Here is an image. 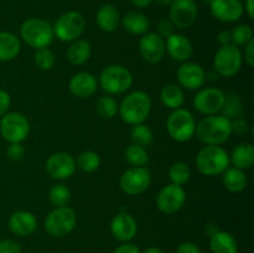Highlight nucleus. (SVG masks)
I'll return each mask as SVG.
<instances>
[{
  "mask_svg": "<svg viewBox=\"0 0 254 253\" xmlns=\"http://www.w3.org/2000/svg\"><path fill=\"white\" fill-rule=\"evenodd\" d=\"M160 101L161 103L169 109H175L181 108L185 102V94H184L183 88L178 84L169 83L161 88L160 92Z\"/></svg>",
  "mask_w": 254,
  "mask_h": 253,
  "instance_id": "nucleus-29",
  "label": "nucleus"
},
{
  "mask_svg": "<svg viewBox=\"0 0 254 253\" xmlns=\"http://www.w3.org/2000/svg\"><path fill=\"white\" fill-rule=\"evenodd\" d=\"M243 7H245V10L247 11L248 16H250L251 19H254V0H246Z\"/></svg>",
  "mask_w": 254,
  "mask_h": 253,
  "instance_id": "nucleus-49",
  "label": "nucleus"
},
{
  "mask_svg": "<svg viewBox=\"0 0 254 253\" xmlns=\"http://www.w3.org/2000/svg\"><path fill=\"white\" fill-rule=\"evenodd\" d=\"M30 133V123L24 114L10 112L0 118V134L7 143H21Z\"/></svg>",
  "mask_w": 254,
  "mask_h": 253,
  "instance_id": "nucleus-10",
  "label": "nucleus"
},
{
  "mask_svg": "<svg viewBox=\"0 0 254 253\" xmlns=\"http://www.w3.org/2000/svg\"><path fill=\"white\" fill-rule=\"evenodd\" d=\"M0 253H21L19 243L12 240L0 241Z\"/></svg>",
  "mask_w": 254,
  "mask_h": 253,
  "instance_id": "nucleus-43",
  "label": "nucleus"
},
{
  "mask_svg": "<svg viewBox=\"0 0 254 253\" xmlns=\"http://www.w3.org/2000/svg\"><path fill=\"white\" fill-rule=\"evenodd\" d=\"M197 15V5L193 0H173L170 4V21L178 29L192 26Z\"/></svg>",
  "mask_w": 254,
  "mask_h": 253,
  "instance_id": "nucleus-15",
  "label": "nucleus"
},
{
  "mask_svg": "<svg viewBox=\"0 0 254 253\" xmlns=\"http://www.w3.org/2000/svg\"><path fill=\"white\" fill-rule=\"evenodd\" d=\"M231 37H232V44L235 46H245L253 39V30L250 25L240 24L233 27L231 31Z\"/></svg>",
  "mask_w": 254,
  "mask_h": 253,
  "instance_id": "nucleus-38",
  "label": "nucleus"
},
{
  "mask_svg": "<svg viewBox=\"0 0 254 253\" xmlns=\"http://www.w3.org/2000/svg\"><path fill=\"white\" fill-rule=\"evenodd\" d=\"M131 4L135 5L136 7H140V9H143V7H146L149 6V5L153 2V0H130Z\"/></svg>",
  "mask_w": 254,
  "mask_h": 253,
  "instance_id": "nucleus-50",
  "label": "nucleus"
},
{
  "mask_svg": "<svg viewBox=\"0 0 254 253\" xmlns=\"http://www.w3.org/2000/svg\"><path fill=\"white\" fill-rule=\"evenodd\" d=\"M178 82L181 88L196 91L202 88L206 81L205 69L196 62H184L176 72Z\"/></svg>",
  "mask_w": 254,
  "mask_h": 253,
  "instance_id": "nucleus-16",
  "label": "nucleus"
},
{
  "mask_svg": "<svg viewBox=\"0 0 254 253\" xmlns=\"http://www.w3.org/2000/svg\"><path fill=\"white\" fill-rule=\"evenodd\" d=\"M9 228L14 235L25 237L34 233L37 228V220L29 211H16L9 218Z\"/></svg>",
  "mask_w": 254,
  "mask_h": 253,
  "instance_id": "nucleus-22",
  "label": "nucleus"
},
{
  "mask_svg": "<svg viewBox=\"0 0 254 253\" xmlns=\"http://www.w3.org/2000/svg\"><path fill=\"white\" fill-rule=\"evenodd\" d=\"M21 50L20 39L12 32L0 31V62L12 61Z\"/></svg>",
  "mask_w": 254,
  "mask_h": 253,
  "instance_id": "nucleus-24",
  "label": "nucleus"
},
{
  "mask_svg": "<svg viewBox=\"0 0 254 253\" xmlns=\"http://www.w3.org/2000/svg\"><path fill=\"white\" fill-rule=\"evenodd\" d=\"M71 190L64 184H56L49 191V200L55 207H64L71 200Z\"/></svg>",
  "mask_w": 254,
  "mask_h": 253,
  "instance_id": "nucleus-33",
  "label": "nucleus"
},
{
  "mask_svg": "<svg viewBox=\"0 0 254 253\" xmlns=\"http://www.w3.org/2000/svg\"><path fill=\"white\" fill-rule=\"evenodd\" d=\"M226 94L216 87L200 88L193 97V107L196 111L205 116H213L222 111Z\"/></svg>",
  "mask_w": 254,
  "mask_h": 253,
  "instance_id": "nucleus-12",
  "label": "nucleus"
},
{
  "mask_svg": "<svg viewBox=\"0 0 254 253\" xmlns=\"http://www.w3.org/2000/svg\"><path fill=\"white\" fill-rule=\"evenodd\" d=\"M122 25L128 32L133 35H141L149 31L150 29V21L148 16L139 11H129L122 19Z\"/></svg>",
  "mask_w": 254,
  "mask_h": 253,
  "instance_id": "nucleus-27",
  "label": "nucleus"
},
{
  "mask_svg": "<svg viewBox=\"0 0 254 253\" xmlns=\"http://www.w3.org/2000/svg\"><path fill=\"white\" fill-rule=\"evenodd\" d=\"M20 36L29 46L34 49H45L55 39L54 27L49 21L39 17H30L20 26Z\"/></svg>",
  "mask_w": 254,
  "mask_h": 253,
  "instance_id": "nucleus-4",
  "label": "nucleus"
},
{
  "mask_svg": "<svg viewBox=\"0 0 254 253\" xmlns=\"http://www.w3.org/2000/svg\"><path fill=\"white\" fill-rule=\"evenodd\" d=\"M130 138L134 144H138L145 148L146 145H150L154 140V133L151 128L146 124H136L133 126V129L130 131Z\"/></svg>",
  "mask_w": 254,
  "mask_h": 253,
  "instance_id": "nucleus-35",
  "label": "nucleus"
},
{
  "mask_svg": "<svg viewBox=\"0 0 254 253\" xmlns=\"http://www.w3.org/2000/svg\"><path fill=\"white\" fill-rule=\"evenodd\" d=\"M69 91L77 98H89L98 88V81L91 72L82 71L73 74L69 79Z\"/></svg>",
  "mask_w": 254,
  "mask_h": 253,
  "instance_id": "nucleus-20",
  "label": "nucleus"
},
{
  "mask_svg": "<svg viewBox=\"0 0 254 253\" xmlns=\"http://www.w3.org/2000/svg\"><path fill=\"white\" fill-rule=\"evenodd\" d=\"M119 104L117 103L116 98H113V96H109V94H106V96L99 97V99L97 101L96 111L98 113L99 117L106 119H111L118 113Z\"/></svg>",
  "mask_w": 254,
  "mask_h": 253,
  "instance_id": "nucleus-34",
  "label": "nucleus"
},
{
  "mask_svg": "<svg viewBox=\"0 0 254 253\" xmlns=\"http://www.w3.org/2000/svg\"><path fill=\"white\" fill-rule=\"evenodd\" d=\"M114 253H141L140 250H139L138 246L133 245V243H127L124 242L123 245L119 246Z\"/></svg>",
  "mask_w": 254,
  "mask_h": 253,
  "instance_id": "nucleus-47",
  "label": "nucleus"
},
{
  "mask_svg": "<svg viewBox=\"0 0 254 253\" xmlns=\"http://www.w3.org/2000/svg\"><path fill=\"white\" fill-rule=\"evenodd\" d=\"M76 166L84 173H93L101 166V156L92 150H86L77 156Z\"/></svg>",
  "mask_w": 254,
  "mask_h": 253,
  "instance_id": "nucleus-32",
  "label": "nucleus"
},
{
  "mask_svg": "<svg viewBox=\"0 0 254 253\" xmlns=\"http://www.w3.org/2000/svg\"><path fill=\"white\" fill-rule=\"evenodd\" d=\"M195 134L206 145H222L232 134L231 119L222 114L205 117L196 124Z\"/></svg>",
  "mask_w": 254,
  "mask_h": 253,
  "instance_id": "nucleus-1",
  "label": "nucleus"
},
{
  "mask_svg": "<svg viewBox=\"0 0 254 253\" xmlns=\"http://www.w3.org/2000/svg\"><path fill=\"white\" fill-rule=\"evenodd\" d=\"M76 223L77 216L74 210L68 206L56 207L47 215L45 220V230L50 236L64 237L73 231Z\"/></svg>",
  "mask_w": 254,
  "mask_h": 253,
  "instance_id": "nucleus-8",
  "label": "nucleus"
},
{
  "mask_svg": "<svg viewBox=\"0 0 254 253\" xmlns=\"http://www.w3.org/2000/svg\"><path fill=\"white\" fill-rule=\"evenodd\" d=\"M217 40H218V42L221 44V46H226V45L232 44L231 31H228V30H222V31L217 35Z\"/></svg>",
  "mask_w": 254,
  "mask_h": 253,
  "instance_id": "nucleus-48",
  "label": "nucleus"
},
{
  "mask_svg": "<svg viewBox=\"0 0 254 253\" xmlns=\"http://www.w3.org/2000/svg\"><path fill=\"white\" fill-rule=\"evenodd\" d=\"M210 248L212 253H237L238 245L236 238L231 233L218 231L210 237Z\"/></svg>",
  "mask_w": 254,
  "mask_h": 253,
  "instance_id": "nucleus-28",
  "label": "nucleus"
},
{
  "mask_svg": "<svg viewBox=\"0 0 254 253\" xmlns=\"http://www.w3.org/2000/svg\"><path fill=\"white\" fill-rule=\"evenodd\" d=\"M190 168L188 164L183 163V161H179V163L171 165L170 170H169V178H170L171 184H175V185H185L190 180Z\"/></svg>",
  "mask_w": 254,
  "mask_h": 253,
  "instance_id": "nucleus-36",
  "label": "nucleus"
},
{
  "mask_svg": "<svg viewBox=\"0 0 254 253\" xmlns=\"http://www.w3.org/2000/svg\"><path fill=\"white\" fill-rule=\"evenodd\" d=\"M11 104V98H10L9 93L4 89H0V118L7 113Z\"/></svg>",
  "mask_w": 254,
  "mask_h": 253,
  "instance_id": "nucleus-44",
  "label": "nucleus"
},
{
  "mask_svg": "<svg viewBox=\"0 0 254 253\" xmlns=\"http://www.w3.org/2000/svg\"><path fill=\"white\" fill-rule=\"evenodd\" d=\"M223 114L228 119L240 118L242 116V102L237 94H228L225 98V104L222 107Z\"/></svg>",
  "mask_w": 254,
  "mask_h": 253,
  "instance_id": "nucleus-37",
  "label": "nucleus"
},
{
  "mask_svg": "<svg viewBox=\"0 0 254 253\" xmlns=\"http://www.w3.org/2000/svg\"><path fill=\"white\" fill-rule=\"evenodd\" d=\"M243 63V56L240 47L233 44L221 46L213 57V66L220 76L233 77L240 72Z\"/></svg>",
  "mask_w": 254,
  "mask_h": 253,
  "instance_id": "nucleus-9",
  "label": "nucleus"
},
{
  "mask_svg": "<svg viewBox=\"0 0 254 253\" xmlns=\"http://www.w3.org/2000/svg\"><path fill=\"white\" fill-rule=\"evenodd\" d=\"M151 184V174L145 166H133L124 171L119 180L122 191L127 195H140L149 189Z\"/></svg>",
  "mask_w": 254,
  "mask_h": 253,
  "instance_id": "nucleus-11",
  "label": "nucleus"
},
{
  "mask_svg": "<svg viewBox=\"0 0 254 253\" xmlns=\"http://www.w3.org/2000/svg\"><path fill=\"white\" fill-rule=\"evenodd\" d=\"M165 51L173 60L179 62H186L192 56V44L186 36L181 34H175L165 40Z\"/></svg>",
  "mask_w": 254,
  "mask_h": 253,
  "instance_id": "nucleus-21",
  "label": "nucleus"
},
{
  "mask_svg": "<svg viewBox=\"0 0 254 253\" xmlns=\"http://www.w3.org/2000/svg\"><path fill=\"white\" fill-rule=\"evenodd\" d=\"M6 155L14 161L21 160L25 155V148L21 143H9L6 148Z\"/></svg>",
  "mask_w": 254,
  "mask_h": 253,
  "instance_id": "nucleus-40",
  "label": "nucleus"
},
{
  "mask_svg": "<svg viewBox=\"0 0 254 253\" xmlns=\"http://www.w3.org/2000/svg\"><path fill=\"white\" fill-rule=\"evenodd\" d=\"M76 160L71 154L66 151H59L49 156L46 160V173L56 180H67L76 171Z\"/></svg>",
  "mask_w": 254,
  "mask_h": 253,
  "instance_id": "nucleus-14",
  "label": "nucleus"
},
{
  "mask_svg": "<svg viewBox=\"0 0 254 253\" xmlns=\"http://www.w3.org/2000/svg\"><path fill=\"white\" fill-rule=\"evenodd\" d=\"M222 183L225 188L231 192H241L247 186V175L245 170H241L238 168H228L222 174Z\"/></svg>",
  "mask_w": 254,
  "mask_h": 253,
  "instance_id": "nucleus-30",
  "label": "nucleus"
},
{
  "mask_svg": "<svg viewBox=\"0 0 254 253\" xmlns=\"http://www.w3.org/2000/svg\"><path fill=\"white\" fill-rule=\"evenodd\" d=\"M35 64L39 67L42 71H49L52 67L55 66V62H56V56H55L54 51L50 50L49 47H45V49H39L36 50L34 56Z\"/></svg>",
  "mask_w": 254,
  "mask_h": 253,
  "instance_id": "nucleus-39",
  "label": "nucleus"
},
{
  "mask_svg": "<svg viewBox=\"0 0 254 253\" xmlns=\"http://www.w3.org/2000/svg\"><path fill=\"white\" fill-rule=\"evenodd\" d=\"M139 52L144 61L148 63H159L166 52L165 40L156 32H146L139 41Z\"/></svg>",
  "mask_w": 254,
  "mask_h": 253,
  "instance_id": "nucleus-17",
  "label": "nucleus"
},
{
  "mask_svg": "<svg viewBox=\"0 0 254 253\" xmlns=\"http://www.w3.org/2000/svg\"><path fill=\"white\" fill-rule=\"evenodd\" d=\"M217 232H218V230L215 225H208L207 227H206V233H207L210 237H212V236Z\"/></svg>",
  "mask_w": 254,
  "mask_h": 253,
  "instance_id": "nucleus-51",
  "label": "nucleus"
},
{
  "mask_svg": "<svg viewBox=\"0 0 254 253\" xmlns=\"http://www.w3.org/2000/svg\"><path fill=\"white\" fill-rule=\"evenodd\" d=\"M186 202V192L183 186L169 184L159 191L156 196V207L160 212L171 215L183 208Z\"/></svg>",
  "mask_w": 254,
  "mask_h": 253,
  "instance_id": "nucleus-13",
  "label": "nucleus"
},
{
  "mask_svg": "<svg viewBox=\"0 0 254 253\" xmlns=\"http://www.w3.org/2000/svg\"><path fill=\"white\" fill-rule=\"evenodd\" d=\"M176 253H202L200 248L192 242H184L176 250Z\"/></svg>",
  "mask_w": 254,
  "mask_h": 253,
  "instance_id": "nucleus-46",
  "label": "nucleus"
},
{
  "mask_svg": "<svg viewBox=\"0 0 254 253\" xmlns=\"http://www.w3.org/2000/svg\"><path fill=\"white\" fill-rule=\"evenodd\" d=\"M124 158L133 166H145L149 163V154L145 148L131 143L124 151Z\"/></svg>",
  "mask_w": 254,
  "mask_h": 253,
  "instance_id": "nucleus-31",
  "label": "nucleus"
},
{
  "mask_svg": "<svg viewBox=\"0 0 254 253\" xmlns=\"http://www.w3.org/2000/svg\"><path fill=\"white\" fill-rule=\"evenodd\" d=\"M174 29H175V26H174V24L170 21V20L163 19V20H160V21H159L158 32H156V34H158L159 36H161L164 40H165V39H168L170 35H173L174 32H175V31H174Z\"/></svg>",
  "mask_w": 254,
  "mask_h": 253,
  "instance_id": "nucleus-41",
  "label": "nucleus"
},
{
  "mask_svg": "<svg viewBox=\"0 0 254 253\" xmlns=\"http://www.w3.org/2000/svg\"><path fill=\"white\" fill-rule=\"evenodd\" d=\"M151 111V99L143 91H134L126 96L119 104V114L129 126L141 124L148 119Z\"/></svg>",
  "mask_w": 254,
  "mask_h": 253,
  "instance_id": "nucleus-2",
  "label": "nucleus"
},
{
  "mask_svg": "<svg viewBox=\"0 0 254 253\" xmlns=\"http://www.w3.org/2000/svg\"><path fill=\"white\" fill-rule=\"evenodd\" d=\"M166 130L171 139L179 143H185L192 139L196 130V121L190 111L184 108L175 109L166 121Z\"/></svg>",
  "mask_w": 254,
  "mask_h": 253,
  "instance_id": "nucleus-6",
  "label": "nucleus"
},
{
  "mask_svg": "<svg viewBox=\"0 0 254 253\" xmlns=\"http://www.w3.org/2000/svg\"><path fill=\"white\" fill-rule=\"evenodd\" d=\"M210 10L212 16L222 22L238 21L245 12L241 0H211Z\"/></svg>",
  "mask_w": 254,
  "mask_h": 253,
  "instance_id": "nucleus-18",
  "label": "nucleus"
},
{
  "mask_svg": "<svg viewBox=\"0 0 254 253\" xmlns=\"http://www.w3.org/2000/svg\"><path fill=\"white\" fill-rule=\"evenodd\" d=\"M133 84L130 71L122 64H109L99 74V86L109 96L126 93Z\"/></svg>",
  "mask_w": 254,
  "mask_h": 253,
  "instance_id": "nucleus-5",
  "label": "nucleus"
},
{
  "mask_svg": "<svg viewBox=\"0 0 254 253\" xmlns=\"http://www.w3.org/2000/svg\"><path fill=\"white\" fill-rule=\"evenodd\" d=\"M195 163L202 175H221L230 168V154L220 145H206L198 151Z\"/></svg>",
  "mask_w": 254,
  "mask_h": 253,
  "instance_id": "nucleus-3",
  "label": "nucleus"
},
{
  "mask_svg": "<svg viewBox=\"0 0 254 253\" xmlns=\"http://www.w3.org/2000/svg\"><path fill=\"white\" fill-rule=\"evenodd\" d=\"M155 2L158 5H160V6H168V5H170L173 2V0H155Z\"/></svg>",
  "mask_w": 254,
  "mask_h": 253,
  "instance_id": "nucleus-53",
  "label": "nucleus"
},
{
  "mask_svg": "<svg viewBox=\"0 0 254 253\" xmlns=\"http://www.w3.org/2000/svg\"><path fill=\"white\" fill-rule=\"evenodd\" d=\"M96 20L102 31L113 32L118 29L119 22H121V15L114 5L104 4L97 11Z\"/></svg>",
  "mask_w": 254,
  "mask_h": 253,
  "instance_id": "nucleus-23",
  "label": "nucleus"
},
{
  "mask_svg": "<svg viewBox=\"0 0 254 253\" xmlns=\"http://www.w3.org/2000/svg\"><path fill=\"white\" fill-rule=\"evenodd\" d=\"M242 56L248 66H254V39L251 40L247 45H245V54H242Z\"/></svg>",
  "mask_w": 254,
  "mask_h": 253,
  "instance_id": "nucleus-45",
  "label": "nucleus"
},
{
  "mask_svg": "<svg viewBox=\"0 0 254 253\" xmlns=\"http://www.w3.org/2000/svg\"><path fill=\"white\" fill-rule=\"evenodd\" d=\"M92 55V46L88 41L83 39H77L71 42L67 49V60L74 66H81L86 63Z\"/></svg>",
  "mask_w": 254,
  "mask_h": 253,
  "instance_id": "nucleus-25",
  "label": "nucleus"
},
{
  "mask_svg": "<svg viewBox=\"0 0 254 253\" xmlns=\"http://www.w3.org/2000/svg\"><path fill=\"white\" fill-rule=\"evenodd\" d=\"M143 253H164V251L160 250L159 247H149Z\"/></svg>",
  "mask_w": 254,
  "mask_h": 253,
  "instance_id": "nucleus-52",
  "label": "nucleus"
},
{
  "mask_svg": "<svg viewBox=\"0 0 254 253\" xmlns=\"http://www.w3.org/2000/svg\"><path fill=\"white\" fill-rule=\"evenodd\" d=\"M55 37L64 42H72L84 31L86 20L78 11H67L57 17L54 26Z\"/></svg>",
  "mask_w": 254,
  "mask_h": 253,
  "instance_id": "nucleus-7",
  "label": "nucleus"
},
{
  "mask_svg": "<svg viewBox=\"0 0 254 253\" xmlns=\"http://www.w3.org/2000/svg\"><path fill=\"white\" fill-rule=\"evenodd\" d=\"M230 161L235 168L247 170L254 164V146L251 143H241L233 149Z\"/></svg>",
  "mask_w": 254,
  "mask_h": 253,
  "instance_id": "nucleus-26",
  "label": "nucleus"
},
{
  "mask_svg": "<svg viewBox=\"0 0 254 253\" xmlns=\"http://www.w3.org/2000/svg\"><path fill=\"white\" fill-rule=\"evenodd\" d=\"M138 231L136 221L127 211L117 213L111 222V232L116 240L121 242H128L133 240Z\"/></svg>",
  "mask_w": 254,
  "mask_h": 253,
  "instance_id": "nucleus-19",
  "label": "nucleus"
},
{
  "mask_svg": "<svg viewBox=\"0 0 254 253\" xmlns=\"http://www.w3.org/2000/svg\"><path fill=\"white\" fill-rule=\"evenodd\" d=\"M231 129H232V133L237 134V135H243L248 131L250 126L246 119L236 118L235 121H231Z\"/></svg>",
  "mask_w": 254,
  "mask_h": 253,
  "instance_id": "nucleus-42",
  "label": "nucleus"
}]
</instances>
